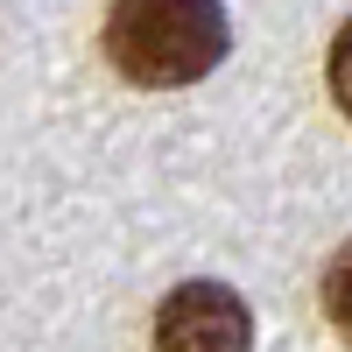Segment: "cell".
<instances>
[{"instance_id":"obj_3","label":"cell","mask_w":352,"mask_h":352,"mask_svg":"<svg viewBox=\"0 0 352 352\" xmlns=\"http://www.w3.org/2000/svg\"><path fill=\"white\" fill-rule=\"evenodd\" d=\"M324 317H331V324L352 338V247H345L331 268H324Z\"/></svg>"},{"instance_id":"obj_2","label":"cell","mask_w":352,"mask_h":352,"mask_svg":"<svg viewBox=\"0 0 352 352\" xmlns=\"http://www.w3.org/2000/svg\"><path fill=\"white\" fill-rule=\"evenodd\" d=\"M155 352H254V317L226 282H184L155 310Z\"/></svg>"},{"instance_id":"obj_1","label":"cell","mask_w":352,"mask_h":352,"mask_svg":"<svg viewBox=\"0 0 352 352\" xmlns=\"http://www.w3.org/2000/svg\"><path fill=\"white\" fill-rule=\"evenodd\" d=\"M106 56L127 85H197L226 56V8L219 0H113Z\"/></svg>"},{"instance_id":"obj_4","label":"cell","mask_w":352,"mask_h":352,"mask_svg":"<svg viewBox=\"0 0 352 352\" xmlns=\"http://www.w3.org/2000/svg\"><path fill=\"white\" fill-rule=\"evenodd\" d=\"M331 99L352 113V21L338 28V43H331Z\"/></svg>"}]
</instances>
